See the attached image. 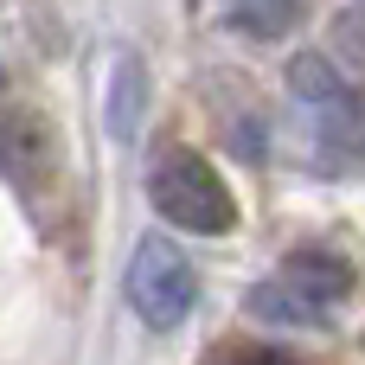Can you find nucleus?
I'll return each instance as SVG.
<instances>
[{"label":"nucleus","mask_w":365,"mask_h":365,"mask_svg":"<svg viewBox=\"0 0 365 365\" xmlns=\"http://www.w3.org/2000/svg\"><path fill=\"white\" fill-rule=\"evenodd\" d=\"M353 295V263L334 250H289L269 282H257L250 314L276 327H314Z\"/></svg>","instance_id":"nucleus-1"},{"label":"nucleus","mask_w":365,"mask_h":365,"mask_svg":"<svg viewBox=\"0 0 365 365\" xmlns=\"http://www.w3.org/2000/svg\"><path fill=\"white\" fill-rule=\"evenodd\" d=\"M148 199H154V212H160L173 231H192V237H225V231H237V199H231V186H225L218 167H212L205 154H192V148H180V154H167V160L154 167Z\"/></svg>","instance_id":"nucleus-2"},{"label":"nucleus","mask_w":365,"mask_h":365,"mask_svg":"<svg viewBox=\"0 0 365 365\" xmlns=\"http://www.w3.org/2000/svg\"><path fill=\"white\" fill-rule=\"evenodd\" d=\"M128 308L154 327V334H173L186 314H192V302H199V269L180 257V244H167V237H141L135 244V257H128Z\"/></svg>","instance_id":"nucleus-3"},{"label":"nucleus","mask_w":365,"mask_h":365,"mask_svg":"<svg viewBox=\"0 0 365 365\" xmlns=\"http://www.w3.org/2000/svg\"><path fill=\"white\" fill-rule=\"evenodd\" d=\"M289 90H295L334 135H353V128H359V96H353V83H346L321 51H302V58L289 64Z\"/></svg>","instance_id":"nucleus-4"},{"label":"nucleus","mask_w":365,"mask_h":365,"mask_svg":"<svg viewBox=\"0 0 365 365\" xmlns=\"http://www.w3.org/2000/svg\"><path fill=\"white\" fill-rule=\"evenodd\" d=\"M0 173L26 192V186H45L58 173V141L38 115H6L0 122Z\"/></svg>","instance_id":"nucleus-5"},{"label":"nucleus","mask_w":365,"mask_h":365,"mask_svg":"<svg viewBox=\"0 0 365 365\" xmlns=\"http://www.w3.org/2000/svg\"><path fill=\"white\" fill-rule=\"evenodd\" d=\"M231 13H237V26L244 32H289V19H295V0H231Z\"/></svg>","instance_id":"nucleus-6"},{"label":"nucleus","mask_w":365,"mask_h":365,"mask_svg":"<svg viewBox=\"0 0 365 365\" xmlns=\"http://www.w3.org/2000/svg\"><path fill=\"white\" fill-rule=\"evenodd\" d=\"M205 365H302V359H289V353H276V346H218Z\"/></svg>","instance_id":"nucleus-7"},{"label":"nucleus","mask_w":365,"mask_h":365,"mask_svg":"<svg viewBox=\"0 0 365 365\" xmlns=\"http://www.w3.org/2000/svg\"><path fill=\"white\" fill-rule=\"evenodd\" d=\"M340 45H353L359 64H365V6H346V13H340Z\"/></svg>","instance_id":"nucleus-8"}]
</instances>
